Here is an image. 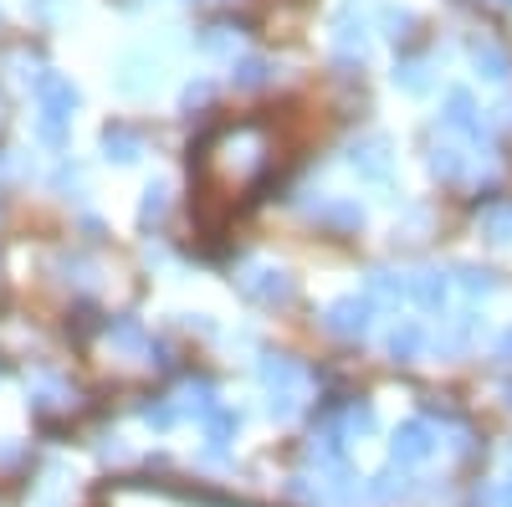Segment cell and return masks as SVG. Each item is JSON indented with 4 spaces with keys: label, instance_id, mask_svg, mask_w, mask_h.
Wrapping results in <instances>:
<instances>
[{
    "label": "cell",
    "instance_id": "6da1fadb",
    "mask_svg": "<svg viewBox=\"0 0 512 507\" xmlns=\"http://www.w3.org/2000/svg\"><path fill=\"white\" fill-rule=\"evenodd\" d=\"M349 164H354V175L369 180V185H395V154H390V144H384V139L354 144Z\"/></svg>",
    "mask_w": 512,
    "mask_h": 507
},
{
    "label": "cell",
    "instance_id": "7a4b0ae2",
    "mask_svg": "<svg viewBox=\"0 0 512 507\" xmlns=\"http://www.w3.org/2000/svg\"><path fill=\"white\" fill-rule=\"evenodd\" d=\"M369 318H374V303L369 298H338L323 313V328L338 333V338H364L369 333Z\"/></svg>",
    "mask_w": 512,
    "mask_h": 507
},
{
    "label": "cell",
    "instance_id": "3957f363",
    "mask_svg": "<svg viewBox=\"0 0 512 507\" xmlns=\"http://www.w3.org/2000/svg\"><path fill=\"white\" fill-rule=\"evenodd\" d=\"M436 446V431H431V420H405V426L395 431L390 441V456H395V467H410V461H425Z\"/></svg>",
    "mask_w": 512,
    "mask_h": 507
},
{
    "label": "cell",
    "instance_id": "277c9868",
    "mask_svg": "<svg viewBox=\"0 0 512 507\" xmlns=\"http://www.w3.org/2000/svg\"><path fill=\"white\" fill-rule=\"evenodd\" d=\"M446 113V129H461V134H472L477 144L487 139V123H482V113H477V103H472V93H466V88H451L446 93V103H441Z\"/></svg>",
    "mask_w": 512,
    "mask_h": 507
},
{
    "label": "cell",
    "instance_id": "5b68a950",
    "mask_svg": "<svg viewBox=\"0 0 512 507\" xmlns=\"http://www.w3.org/2000/svg\"><path fill=\"white\" fill-rule=\"evenodd\" d=\"M384 349H390V359H400V364L420 359L425 354V323L420 318H400L390 333H384Z\"/></svg>",
    "mask_w": 512,
    "mask_h": 507
},
{
    "label": "cell",
    "instance_id": "8992f818",
    "mask_svg": "<svg viewBox=\"0 0 512 507\" xmlns=\"http://www.w3.org/2000/svg\"><path fill=\"white\" fill-rule=\"evenodd\" d=\"M241 287H246V298H256V303H287V298H292V282H287V272H272V267L251 272Z\"/></svg>",
    "mask_w": 512,
    "mask_h": 507
},
{
    "label": "cell",
    "instance_id": "52a82bcc",
    "mask_svg": "<svg viewBox=\"0 0 512 507\" xmlns=\"http://www.w3.org/2000/svg\"><path fill=\"white\" fill-rule=\"evenodd\" d=\"M410 303L441 313V308L451 303V282H446L441 272H415V277H410Z\"/></svg>",
    "mask_w": 512,
    "mask_h": 507
},
{
    "label": "cell",
    "instance_id": "ba28073f",
    "mask_svg": "<svg viewBox=\"0 0 512 507\" xmlns=\"http://www.w3.org/2000/svg\"><path fill=\"white\" fill-rule=\"evenodd\" d=\"M472 67H477V77H487V82H507V77H512L507 52L497 47V41H487V36L472 41Z\"/></svg>",
    "mask_w": 512,
    "mask_h": 507
},
{
    "label": "cell",
    "instance_id": "9c48e42d",
    "mask_svg": "<svg viewBox=\"0 0 512 507\" xmlns=\"http://www.w3.org/2000/svg\"><path fill=\"white\" fill-rule=\"evenodd\" d=\"M323 226H333V231H359V226H364V205H359V200H328V205H323Z\"/></svg>",
    "mask_w": 512,
    "mask_h": 507
},
{
    "label": "cell",
    "instance_id": "30bf717a",
    "mask_svg": "<svg viewBox=\"0 0 512 507\" xmlns=\"http://www.w3.org/2000/svg\"><path fill=\"white\" fill-rule=\"evenodd\" d=\"M103 149H108V159H123V164H128V159H139L144 144H139L134 129H123V123H108V129H103Z\"/></svg>",
    "mask_w": 512,
    "mask_h": 507
},
{
    "label": "cell",
    "instance_id": "8fae6325",
    "mask_svg": "<svg viewBox=\"0 0 512 507\" xmlns=\"http://www.w3.org/2000/svg\"><path fill=\"white\" fill-rule=\"evenodd\" d=\"M431 169H436L441 180H461L466 175V149L461 144H436L431 149Z\"/></svg>",
    "mask_w": 512,
    "mask_h": 507
},
{
    "label": "cell",
    "instance_id": "7c38bea8",
    "mask_svg": "<svg viewBox=\"0 0 512 507\" xmlns=\"http://www.w3.org/2000/svg\"><path fill=\"white\" fill-rule=\"evenodd\" d=\"M379 21H384V36H390V41H405L410 26H415V16L405 6H379Z\"/></svg>",
    "mask_w": 512,
    "mask_h": 507
},
{
    "label": "cell",
    "instance_id": "4fadbf2b",
    "mask_svg": "<svg viewBox=\"0 0 512 507\" xmlns=\"http://www.w3.org/2000/svg\"><path fill=\"white\" fill-rule=\"evenodd\" d=\"M395 88H405V93H431L425 62H400V67H395Z\"/></svg>",
    "mask_w": 512,
    "mask_h": 507
},
{
    "label": "cell",
    "instance_id": "5bb4252c",
    "mask_svg": "<svg viewBox=\"0 0 512 507\" xmlns=\"http://www.w3.org/2000/svg\"><path fill=\"white\" fill-rule=\"evenodd\" d=\"M236 431H241V415L236 410H216V415H210V441H216V446H226Z\"/></svg>",
    "mask_w": 512,
    "mask_h": 507
},
{
    "label": "cell",
    "instance_id": "9a60e30c",
    "mask_svg": "<svg viewBox=\"0 0 512 507\" xmlns=\"http://www.w3.org/2000/svg\"><path fill=\"white\" fill-rule=\"evenodd\" d=\"M267 77H272V67H267L262 57H246V62L236 67V82H241V88H262Z\"/></svg>",
    "mask_w": 512,
    "mask_h": 507
},
{
    "label": "cell",
    "instance_id": "2e32d148",
    "mask_svg": "<svg viewBox=\"0 0 512 507\" xmlns=\"http://www.w3.org/2000/svg\"><path fill=\"white\" fill-rule=\"evenodd\" d=\"M461 287H466V292H477V298H487V292H492L497 282H492V272H487V267H461Z\"/></svg>",
    "mask_w": 512,
    "mask_h": 507
},
{
    "label": "cell",
    "instance_id": "e0dca14e",
    "mask_svg": "<svg viewBox=\"0 0 512 507\" xmlns=\"http://www.w3.org/2000/svg\"><path fill=\"white\" fill-rule=\"evenodd\" d=\"M344 426H349L354 436H369V431H374V410H369V405H349V420H344Z\"/></svg>",
    "mask_w": 512,
    "mask_h": 507
},
{
    "label": "cell",
    "instance_id": "ac0fdd59",
    "mask_svg": "<svg viewBox=\"0 0 512 507\" xmlns=\"http://www.w3.org/2000/svg\"><path fill=\"white\" fill-rule=\"evenodd\" d=\"M164 216V185H149L144 190V221H159Z\"/></svg>",
    "mask_w": 512,
    "mask_h": 507
},
{
    "label": "cell",
    "instance_id": "d6986e66",
    "mask_svg": "<svg viewBox=\"0 0 512 507\" xmlns=\"http://www.w3.org/2000/svg\"><path fill=\"white\" fill-rule=\"evenodd\" d=\"M487 231H492V241H512V210H497V216H487Z\"/></svg>",
    "mask_w": 512,
    "mask_h": 507
},
{
    "label": "cell",
    "instance_id": "ffe728a7",
    "mask_svg": "<svg viewBox=\"0 0 512 507\" xmlns=\"http://www.w3.org/2000/svg\"><path fill=\"white\" fill-rule=\"evenodd\" d=\"M497 359L512 364V328H502V338H497Z\"/></svg>",
    "mask_w": 512,
    "mask_h": 507
},
{
    "label": "cell",
    "instance_id": "44dd1931",
    "mask_svg": "<svg viewBox=\"0 0 512 507\" xmlns=\"http://www.w3.org/2000/svg\"><path fill=\"white\" fill-rule=\"evenodd\" d=\"M502 502H507V507H512V477H507V487H502Z\"/></svg>",
    "mask_w": 512,
    "mask_h": 507
},
{
    "label": "cell",
    "instance_id": "7402d4cb",
    "mask_svg": "<svg viewBox=\"0 0 512 507\" xmlns=\"http://www.w3.org/2000/svg\"><path fill=\"white\" fill-rule=\"evenodd\" d=\"M502 6H512V0H502Z\"/></svg>",
    "mask_w": 512,
    "mask_h": 507
}]
</instances>
